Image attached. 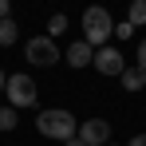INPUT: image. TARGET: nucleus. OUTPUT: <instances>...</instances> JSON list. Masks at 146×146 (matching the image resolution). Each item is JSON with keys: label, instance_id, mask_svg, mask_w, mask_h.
<instances>
[{"label": "nucleus", "instance_id": "obj_1", "mask_svg": "<svg viewBox=\"0 0 146 146\" xmlns=\"http://www.w3.org/2000/svg\"><path fill=\"white\" fill-rule=\"evenodd\" d=\"M111 36H115V24H111V12L103 8V4H91L87 12H83V40L91 44V48H107L111 44Z\"/></svg>", "mask_w": 146, "mask_h": 146}, {"label": "nucleus", "instance_id": "obj_2", "mask_svg": "<svg viewBox=\"0 0 146 146\" xmlns=\"http://www.w3.org/2000/svg\"><path fill=\"white\" fill-rule=\"evenodd\" d=\"M36 130H40L44 138H59V142H67V138H75L79 122H75V115H71V111H63V107H51V111H40V119H36Z\"/></svg>", "mask_w": 146, "mask_h": 146}, {"label": "nucleus", "instance_id": "obj_3", "mask_svg": "<svg viewBox=\"0 0 146 146\" xmlns=\"http://www.w3.org/2000/svg\"><path fill=\"white\" fill-rule=\"evenodd\" d=\"M4 91H8V107H36V99H40V87H36V79H32V75H24V71L8 75Z\"/></svg>", "mask_w": 146, "mask_h": 146}, {"label": "nucleus", "instance_id": "obj_4", "mask_svg": "<svg viewBox=\"0 0 146 146\" xmlns=\"http://www.w3.org/2000/svg\"><path fill=\"white\" fill-rule=\"evenodd\" d=\"M24 55L32 67H55L59 59H63V51H59V44L51 40V36H36V40H28L24 44Z\"/></svg>", "mask_w": 146, "mask_h": 146}, {"label": "nucleus", "instance_id": "obj_5", "mask_svg": "<svg viewBox=\"0 0 146 146\" xmlns=\"http://www.w3.org/2000/svg\"><path fill=\"white\" fill-rule=\"evenodd\" d=\"M91 67H95L99 75H122V71H126V59H122L119 48L107 44V48H99L95 55H91Z\"/></svg>", "mask_w": 146, "mask_h": 146}, {"label": "nucleus", "instance_id": "obj_6", "mask_svg": "<svg viewBox=\"0 0 146 146\" xmlns=\"http://www.w3.org/2000/svg\"><path fill=\"white\" fill-rule=\"evenodd\" d=\"M75 138H79L83 146H107V138H111V122H107V119H87V122H79Z\"/></svg>", "mask_w": 146, "mask_h": 146}, {"label": "nucleus", "instance_id": "obj_7", "mask_svg": "<svg viewBox=\"0 0 146 146\" xmlns=\"http://www.w3.org/2000/svg\"><path fill=\"white\" fill-rule=\"evenodd\" d=\"M91 55H95V48H91L87 40H75L71 48L63 51V59H67V67H91Z\"/></svg>", "mask_w": 146, "mask_h": 146}, {"label": "nucleus", "instance_id": "obj_8", "mask_svg": "<svg viewBox=\"0 0 146 146\" xmlns=\"http://www.w3.org/2000/svg\"><path fill=\"white\" fill-rule=\"evenodd\" d=\"M119 83L126 87V91H142V87H146V71H142V67H126V71L119 75Z\"/></svg>", "mask_w": 146, "mask_h": 146}, {"label": "nucleus", "instance_id": "obj_9", "mask_svg": "<svg viewBox=\"0 0 146 146\" xmlns=\"http://www.w3.org/2000/svg\"><path fill=\"white\" fill-rule=\"evenodd\" d=\"M20 40V28H16V20L8 16V20H0V48H12Z\"/></svg>", "mask_w": 146, "mask_h": 146}, {"label": "nucleus", "instance_id": "obj_10", "mask_svg": "<svg viewBox=\"0 0 146 146\" xmlns=\"http://www.w3.org/2000/svg\"><path fill=\"white\" fill-rule=\"evenodd\" d=\"M126 24H130V28L146 24V0H130V12H126Z\"/></svg>", "mask_w": 146, "mask_h": 146}, {"label": "nucleus", "instance_id": "obj_11", "mask_svg": "<svg viewBox=\"0 0 146 146\" xmlns=\"http://www.w3.org/2000/svg\"><path fill=\"white\" fill-rule=\"evenodd\" d=\"M16 122H20L16 107H0V130H16Z\"/></svg>", "mask_w": 146, "mask_h": 146}, {"label": "nucleus", "instance_id": "obj_12", "mask_svg": "<svg viewBox=\"0 0 146 146\" xmlns=\"http://www.w3.org/2000/svg\"><path fill=\"white\" fill-rule=\"evenodd\" d=\"M63 32H67V16H63V12H55V16L48 20V36L55 40V36H63Z\"/></svg>", "mask_w": 146, "mask_h": 146}, {"label": "nucleus", "instance_id": "obj_13", "mask_svg": "<svg viewBox=\"0 0 146 146\" xmlns=\"http://www.w3.org/2000/svg\"><path fill=\"white\" fill-rule=\"evenodd\" d=\"M130 32H134L130 24H119V28H115V36H111V40H130Z\"/></svg>", "mask_w": 146, "mask_h": 146}, {"label": "nucleus", "instance_id": "obj_14", "mask_svg": "<svg viewBox=\"0 0 146 146\" xmlns=\"http://www.w3.org/2000/svg\"><path fill=\"white\" fill-rule=\"evenodd\" d=\"M138 67H142V71H146V40H142V44H138Z\"/></svg>", "mask_w": 146, "mask_h": 146}, {"label": "nucleus", "instance_id": "obj_15", "mask_svg": "<svg viewBox=\"0 0 146 146\" xmlns=\"http://www.w3.org/2000/svg\"><path fill=\"white\" fill-rule=\"evenodd\" d=\"M8 12H12V4H8V0H0V20H8Z\"/></svg>", "mask_w": 146, "mask_h": 146}, {"label": "nucleus", "instance_id": "obj_16", "mask_svg": "<svg viewBox=\"0 0 146 146\" xmlns=\"http://www.w3.org/2000/svg\"><path fill=\"white\" fill-rule=\"evenodd\" d=\"M130 146H146V134H134V138H130Z\"/></svg>", "mask_w": 146, "mask_h": 146}, {"label": "nucleus", "instance_id": "obj_17", "mask_svg": "<svg viewBox=\"0 0 146 146\" xmlns=\"http://www.w3.org/2000/svg\"><path fill=\"white\" fill-rule=\"evenodd\" d=\"M4 83H8V75H4V67H0V91H4Z\"/></svg>", "mask_w": 146, "mask_h": 146}, {"label": "nucleus", "instance_id": "obj_18", "mask_svg": "<svg viewBox=\"0 0 146 146\" xmlns=\"http://www.w3.org/2000/svg\"><path fill=\"white\" fill-rule=\"evenodd\" d=\"M63 146H83V142H79V138H67V142H63Z\"/></svg>", "mask_w": 146, "mask_h": 146}, {"label": "nucleus", "instance_id": "obj_19", "mask_svg": "<svg viewBox=\"0 0 146 146\" xmlns=\"http://www.w3.org/2000/svg\"><path fill=\"white\" fill-rule=\"evenodd\" d=\"M107 146H115V142H107Z\"/></svg>", "mask_w": 146, "mask_h": 146}]
</instances>
